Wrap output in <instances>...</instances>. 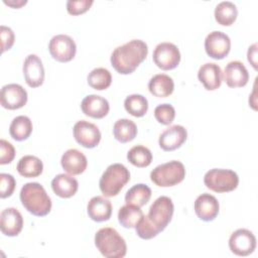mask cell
<instances>
[{"label": "cell", "mask_w": 258, "mask_h": 258, "mask_svg": "<svg viewBox=\"0 0 258 258\" xmlns=\"http://www.w3.org/2000/svg\"><path fill=\"white\" fill-rule=\"evenodd\" d=\"M174 206L170 198L165 196L157 198L150 206L148 214L146 216L143 215L135 226L138 237L144 240L156 237L171 221Z\"/></svg>", "instance_id": "obj_1"}, {"label": "cell", "mask_w": 258, "mask_h": 258, "mask_svg": "<svg viewBox=\"0 0 258 258\" xmlns=\"http://www.w3.org/2000/svg\"><path fill=\"white\" fill-rule=\"evenodd\" d=\"M147 44L141 39H133L116 47L111 54V64L121 75L132 74L146 58Z\"/></svg>", "instance_id": "obj_2"}, {"label": "cell", "mask_w": 258, "mask_h": 258, "mask_svg": "<svg viewBox=\"0 0 258 258\" xmlns=\"http://www.w3.org/2000/svg\"><path fill=\"white\" fill-rule=\"evenodd\" d=\"M23 207L36 217L46 216L51 210V200L44 187L38 182H27L20 190Z\"/></svg>", "instance_id": "obj_3"}, {"label": "cell", "mask_w": 258, "mask_h": 258, "mask_svg": "<svg viewBox=\"0 0 258 258\" xmlns=\"http://www.w3.org/2000/svg\"><path fill=\"white\" fill-rule=\"evenodd\" d=\"M95 245L107 258H122L126 255L127 245L119 233L110 227L100 229L95 235Z\"/></svg>", "instance_id": "obj_4"}, {"label": "cell", "mask_w": 258, "mask_h": 258, "mask_svg": "<svg viewBox=\"0 0 258 258\" xmlns=\"http://www.w3.org/2000/svg\"><path fill=\"white\" fill-rule=\"evenodd\" d=\"M129 180L130 172L128 168L121 163H113L103 172L99 186L105 197L112 198L117 196Z\"/></svg>", "instance_id": "obj_5"}, {"label": "cell", "mask_w": 258, "mask_h": 258, "mask_svg": "<svg viewBox=\"0 0 258 258\" xmlns=\"http://www.w3.org/2000/svg\"><path fill=\"white\" fill-rule=\"evenodd\" d=\"M185 176L184 165L177 160H171L156 166L150 173V179L161 187L173 186L183 180Z\"/></svg>", "instance_id": "obj_6"}, {"label": "cell", "mask_w": 258, "mask_h": 258, "mask_svg": "<svg viewBox=\"0 0 258 258\" xmlns=\"http://www.w3.org/2000/svg\"><path fill=\"white\" fill-rule=\"evenodd\" d=\"M204 182L208 188L215 192H228L237 188L239 177L231 169L213 168L206 172Z\"/></svg>", "instance_id": "obj_7"}, {"label": "cell", "mask_w": 258, "mask_h": 258, "mask_svg": "<svg viewBox=\"0 0 258 258\" xmlns=\"http://www.w3.org/2000/svg\"><path fill=\"white\" fill-rule=\"evenodd\" d=\"M48 50L55 60L59 62H68L75 57L77 45L71 36L57 34L50 39L48 43Z\"/></svg>", "instance_id": "obj_8"}, {"label": "cell", "mask_w": 258, "mask_h": 258, "mask_svg": "<svg viewBox=\"0 0 258 258\" xmlns=\"http://www.w3.org/2000/svg\"><path fill=\"white\" fill-rule=\"evenodd\" d=\"M153 61L163 71L173 70L180 61L179 49L171 42H161L153 51Z\"/></svg>", "instance_id": "obj_9"}, {"label": "cell", "mask_w": 258, "mask_h": 258, "mask_svg": "<svg viewBox=\"0 0 258 258\" xmlns=\"http://www.w3.org/2000/svg\"><path fill=\"white\" fill-rule=\"evenodd\" d=\"M205 49L210 57L223 59L230 52L231 39L222 31H212L205 39Z\"/></svg>", "instance_id": "obj_10"}, {"label": "cell", "mask_w": 258, "mask_h": 258, "mask_svg": "<svg viewBox=\"0 0 258 258\" xmlns=\"http://www.w3.org/2000/svg\"><path fill=\"white\" fill-rule=\"evenodd\" d=\"M229 247L235 255L248 256L256 248V238L250 230L238 229L230 236Z\"/></svg>", "instance_id": "obj_11"}, {"label": "cell", "mask_w": 258, "mask_h": 258, "mask_svg": "<svg viewBox=\"0 0 258 258\" xmlns=\"http://www.w3.org/2000/svg\"><path fill=\"white\" fill-rule=\"evenodd\" d=\"M74 137L76 141L86 148L96 147L101 140V132L99 128L88 121H78L74 126Z\"/></svg>", "instance_id": "obj_12"}, {"label": "cell", "mask_w": 258, "mask_h": 258, "mask_svg": "<svg viewBox=\"0 0 258 258\" xmlns=\"http://www.w3.org/2000/svg\"><path fill=\"white\" fill-rule=\"evenodd\" d=\"M0 102L1 106L5 109H20L27 102V92L18 84L5 85L1 89Z\"/></svg>", "instance_id": "obj_13"}, {"label": "cell", "mask_w": 258, "mask_h": 258, "mask_svg": "<svg viewBox=\"0 0 258 258\" xmlns=\"http://www.w3.org/2000/svg\"><path fill=\"white\" fill-rule=\"evenodd\" d=\"M23 75L30 88H37L43 84L44 68L41 59L36 54H29L23 62Z\"/></svg>", "instance_id": "obj_14"}, {"label": "cell", "mask_w": 258, "mask_h": 258, "mask_svg": "<svg viewBox=\"0 0 258 258\" xmlns=\"http://www.w3.org/2000/svg\"><path fill=\"white\" fill-rule=\"evenodd\" d=\"M187 137L186 129L181 125H173L165 129L159 136L158 143L164 151H173L179 148Z\"/></svg>", "instance_id": "obj_15"}, {"label": "cell", "mask_w": 258, "mask_h": 258, "mask_svg": "<svg viewBox=\"0 0 258 258\" xmlns=\"http://www.w3.org/2000/svg\"><path fill=\"white\" fill-rule=\"evenodd\" d=\"M23 227V218L15 208H6L0 215V229L8 237L17 236Z\"/></svg>", "instance_id": "obj_16"}, {"label": "cell", "mask_w": 258, "mask_h": 258, "mask_svg": "<svg viewBox=\"0 0 258 258\" xmlns=\"http://www.w3.org/2000/svg\"><path fill=\"white\" fill-rule=\"evenodd\" d=\"M224 81L230 88H242L249 81V73L246 67L239 60L230 61L224 70Z\"/></svg>", "instance_id": "obj_17"}, {"label": "cell", "mask_w": 258, "mask_h": 258, "mask_svg": "<svg viewBox=\"0 0 258 258\" xmlns=\"http://www.w3.org/2000/svg\"><path fill=\"white\" fill-rule=\"evenodd\" d=\"M195 212L199 219L205 222H211L219 214V202L210 194H202L195 202Z\"/></svg>", "instance_id": "obj_18"}, {"label": "cell", "mask_w": 258, "mask_h": 258, "mask_svg": "<svg viewBox=\"0 0 258 258\" xmlns=\"http://www.w3.org/2000/svg\"><path fill=\"white\" fill-rule=\"evenodd\" d=\"M81 108L86 116L101 119L109 113L110 105L105 98L99 95H89L83 99Z\"/></svg>", "instance_id": "obj_19"}, {"label": "cell", "mask_w": 258, "mask_h": 258, "mask_svg": "<svg viewBox=\"0 0 258 258\" xmlns=\"http://www.w3.org/2000/svg\"><path fill=\"white\" fill-rule=\"evenodd\" d=\"M60 163L64 171L71 175H78L83 173L88 165L87 157L78 149L67 150L60 159Z\"/></svg>", "instance_id": "obj_20"}, {"label": "cell", "mask_w": 258, "mask_h": 258, "mask_svg": "<svg viewBox=\"0 0 258 258\" xmlns=\"http://www.w3.org/2000/svg\"><path fill=\"white\" fill-rule=\"evenodd\" d=\"M198 78L206 90L215 91L222 84V70L215 62H207L200 68Z\"/></svg>", "instance_id": "obj_21"}, {"label": "cell", "mask_w": 258, "mask_h": 258, "mask_svg": "<svg viewBox=\"0 0 258 258\" xmlns=\"http://www.w3.org/2000/svg\"><path fill=\"white\" fill-rule=\"evenodd\" d=\"M89 217L95 222H105L111 218L112 204L109 200L97 196L90 200L87 206Z\"/></svg>", "instance_id": "obj_22"}, {"label": "cell", "mask_w": 258, "mask_h": 258, "mask_svg": "<svg viewBox=\"0 0 258 258\" xmlns=\"http://www.w3.org/2000/svg\"><path fill=\"white\" fill-rule=\"evenodd\" d=\"M51 187L56 196L62 199H68L76 195L79 183L78 180L72 175L59 173L51 180Z\"/></svg>", "instance_id": "obj_23"}, {"label": "cell", "mask_w": 258, "mask_h": 258, "mask_svg": "<svg viewBox=\"0 0 258 258\" xmlns=\"http://www.w3.org/2000/svg\"><path fill=\"white\" fill-rule=\"evenodd\" d=\"M148 89L153 96L158 98H166L173 93L174 83L169 76L165 74H158L150 79Z\"/></svg>", "instance_id": "obj_24"}, {"label": "cell", "mask_w": 258, "mask_h": 258, "mask_svg": "<svg viewBox=\"0 0 258 258\" xmlns=\"http://www.w3.org/2000/svg\"><path fill=\"white\" fill-rule=\"evenodd\" d=\"M42 161L34 155H25L17 164V171L24 177H36L42 173Z\"/></svg>", "instance_id": "obj_25"}, {"label": "cell", "mask_w": 258, "mask_h": 258, "mask_svg": "<svg viewBox=\"0 0 258 258\" xmlns=\"http://www.w3.org/2000/svg\"><path fill=\"white\" fill-rule=\"evenodd\" d=\"M33 126L31 120L27 116H17L15 117L9 127V133L11 137L16 141L26 140L31 132Z\"/></svg>", "instance_id": "obj_26"}, {"label": "cell", "mask_w": 258, "mask_h": 258, "mask_svg": "<svg viewBox=\"0 0 258 258\" xmlns=\"http://www.w3.org/2000/svg\"><path fill=\"white\" fill-rule=\"evenodd\" d=\"M113 134L116 140L121 143L132 141L137 135L136 124L129 119H119L113 127Z\"/></svg>", "instance_id": "obj_27"}, {"label": "cell", "mask_w": 258, "mask_h": 258, "mask_svg": "<svg viewBox=\"0 0 258 258\" xmlns=\"http://www.w3.org/2000/svg\"><path fill=\"white\" fill-rule=\"evenodd\" d=\"M215 19L223 26L232 25L238 16V9L233 2L223 1L215 8Z\"/></svg>", "instance_id": "obj_28"}, {"label": "cell", "mask_w": 258, "mask_h": 258, "mask_svg": "<svg viewBox=\"0 0 258 258\" xmlns=\"http://www.w3.org/2000/svg\"><path fill=\"white\" fill-rule=\"evenodd\" d=\"M143 215L144 214L139 207L126 204L125 206L121 207L118 212V221L124 228L132 229L135 228Z\"/></svg>", "instance_id": "obj_29"}, {"label": "cell", "mask_w": 258, "mask_h": 258, "mask_svg": "<svg viewBox=\"0 0 258 258\" xmlns=\"http://www.w3.org/2000/svg\"><path fill=\"white\" fill-rule=\"evenodd\" d=\"M151 198V189L144 183H137L133 185L125 196L126 204L134 205L139 208L145 206Z\"/></svg>", "instance_id": "obj_30"}, {"label": "cell", "mask_w": 258, "mask_h": 258, "mask_svg": "<svg viewBox=\"0 0 258 258\" xmlns=\"http://www.w3.org/2000/svg\"><path fill=\"white\" fill-rule=\"evenodd\" d=\"M124 107L130 115L134 117H142L148 110V102L144 96L133 94L125 99Z\"/></svg>", "instance_id": "obj_31"}, {"label": "cell", "mask_w": 258, "mask_h": 258, "mask_svg": "<svg viewBox=\"0 0 258 258\" xmlns=\"http://www.w3.org/2000/svg\"><path fill=\"white\" fill-rule=\"evenodd\" d=\"M112 83L111 73L105 68L94 69L88 75V84L95 90L102 91L110 87Z\"/></svg>", "instance_id": "obj_32"}, {"label": "cell", "mask_w": 258, "mask_h": 258, "mask_svg": "<svg viewBox=\"0 0 258 258\" xmlns=\"http://www.w3.org/2000/svg\"><path fill=\"white\" fill-rule=\"evenodd\" d=\"M127 159L136 167H146L152 161V153L147 147L136 145L128 151Z\"/></svg>", "instance_id": "obj_33"}, {"label": "cell", "mask_w": 258, "mask_h": 258, "mask_svg": "<svg viewBox=\"0 0 258 258\" xmlns=\"http://www.w3.org/2000/svg\"><path fill=\"white\" fill-rule=\"evenodd\" d=\"M154 117L159 123L169 125L174 120L175 110L170 104H160L154 109Z\"/></svg>", "instance_id": "obj_34"}, {"label": "cell", "mask_w": 258, "mask_h": 258, "mask_svg": "<svg viewBox=\"0 0 258 258\" xmlns=\"http://www.w3.org/2000/svg\"><path fill=\"white\" fill-rule=\"evenodd\" d=\"M15 178L8 173L0 174V197L1 199L9 198L15 189Z\"/></svg>", "instance_id": "obj_35"}, {"label": "cell", "mask_w": 258, "mask_h": 258, "mask_svg": "<svg viewBox=\"0 0 258 258\" xmlns=\"http://www.w3.org/2000/svg\"><path fill=\"white\" fill-rule=\"evenodd\" d=\"M93 3V0H69L67 2V10L71 15H80L87 12Z\"/></svg>", "instance_id": "obj_36"}, {"label": "cell", "mask_w": 258, "mask_h": 258, "mask_svg": "<svg viewBox=\"0 0 258 258\" xmlns=\"http://www.w3.org/2000/svg\"><path fill=\"white\" fill-rule=\"evenodd\" d=\"M15 157V149L13 145L5 139L0 140V164H8Z\"/></svg>", "instance_id": "obj_37"}, {"label": "cell", "mask_w": 258, "mask_h": 258, "mask_svg": "<svg viewBox=\"0 0 258 258\" xmlns=\"http://www.w3.org/2000/svg\"><path fill=\"white\" fill-rule=\"evenodd\" d=\"M1 41H2V52H5L6 50L10 49L14 43V32L11 28L1 25Z\"/></svg>", "instance_id": "obj_38"}, {"label": "cell", "mask_w": 258, "mask_h": 258, "mask_svg": "<svg viewBox=\"0 0 258 258\" xmlns=\"http://www.w3.org/2000/svg\"><path fill=\"white\" fill-rule=\"evenodd\" d=\"M247 56L248 61L252 64L254 70L257 71V43H253L251 46H249Z\"/></svg>", "instance_id": "obj_39"}, {"label": "cell", "mask_w": 258, "mask_h": 258, "mask_svg": "<svg viewBox=\"0 0 258 258\" xmlns=\"http://www.w3.org/2000/svg\"><path fill=\"white\" fill-rule=\"evenodd\" d=\"M26 2H27V1H16V2H12V1H8V2H7V1H4L5 4H7V5L11 6V7H14V8H19V7H21L22 5H25Z\"/></svg>", "instance_id": "obj_40"}]
</instances>
